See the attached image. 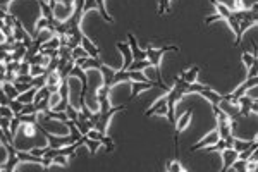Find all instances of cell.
I'll list each match as a JSON object with an SVG mask.
<instances>
[{"label": "cell", "mask_w": 258, "mask_h": 172, "mask_svg": "<svg viewBox=\"0 0 258 172\" xmlns=\"http://www.w3.org/2000/svg\"><path fill=\"white\" fill-rule=\"evenodd\" d=\"M126 110V105H117V107H107V108H98L97 110V122H95V129H98L100 133H107L109 128V122L112 119V115H116L117 112Z\"/></svg>", "instance_id": "obj_3"}, {"label": "cell", "mask_w": 258, "mask_h": 172, "mask_svg": "<svg viewBox=\"0 0 258 172\" xmlns=\"http://www.w3.org/2000/svg\"><path fill=\"white\" fill-rule=\"evenodd\" d=\"M212 3H214V7L217 9V14L215 16H210V17H207L205 19V24H212L214 21H221V19H227V17H231V14H232V9H229L226 3H222L221 0H210Z\"/></svg>", "instance_id": "obj_5"}, {"label": "cell", "mask_w": 258, "mask_h": 172, "mask_svg": "<svg viewBox=\"0 0 258 172\" xmlns=\"http://www.w3.org/2000/svg\"><path fill=\"white\" fill-rule=\"evenodd\" d=\"M191 119H193V110H186L183 115H181L179 121H177L176 131H174V143H176V150L179 148V136H181V133H183L184 129L188 128V124L191 122Z\"/></svg>", "instance_id": "obj_6"}, {"label": "cell", "mask_w": 258, "mask_h": 172, "mask_svg": "<svg viewBox=\"0 0 258 172\" xmlns=\"http://www.w3.org/2000/svg\"><path fill=\"white\" fill-rule=\"evenodd\" d=\"M255 102H257V103H258V98H255Z\"/></svg>", "instance_id": "obj_31"}, {"label": "cell", "mask_w": 258, "mask_h": 172, "mask_svg": "<svg viewBox=\"0 0 258 172\" xmlns=\"http://www.w3.org/2000/svg\"><path fill=\"white\" fill-rule=\"evenodd\" d=\"M255 141H257V136H255V139H239V138H236V136H234V141H232V148L238 150V152L241 153V152H245V150H248Z\"/></svg>", "instance_id": "obj_16"}, {"label": "cell", "mask_w": 258, "mask_h": 172, "mask_svg": "<svg viewBox=\"0 0 258 172\" xmlns=\"http://www.w3.org/2000/svg\"><path fill=\"white\" fill-rule=\"evenodd\" d=\"M167 52H179V47H174V45H165V47H160V48H153V47H148L146 48V59L150 61V64L155 68L157 71V76H159V83L162 86L163 91H169V88L162 85V74H160V62H162V57L163 54Z\"/></svg>", "instance_id": "obj_2"}, {"label": "cell", "mask_w": 258, "mask_h": 172, "mask_svg": "<svg viewBox=\"0 0 258 172\" xmlns=\"http://www.w3.org/2000/svg\"><path fill=\"white\" fill-rule=\"evenodd\" d=\"M229 171H238V172H245L248 171V160H243V159H238L234 164L231 166Z\"/></svg>", "instance_id": "obj_23"}, {"label": "cell", "mask_w": 258, "mask_h": 172, "mask_svg": "<svg viewBox=\"0 0 258 172\" xmlns=\"http://www.w3.org/2000/svg\"><path fill=\"white\" fill-rule=\"evenodd\" d=\"M198 74H200V68H198V66H194V68H191V69H186V71H183V74H181V78H183L184 81H188V83H196Z\"/></svg>", "instance_id": "obj_17"}, {"label": "cell", "mask_w": 258, "mask_h": 172, "mask_svg": "<svg viewBox=\"0 0 258 172\" xmlns=\"http://www.w3.org/2000/svg\"><path fill=\"white\" fill-rule=\"evenodd\" d=\"M258 76V57L255 59V62H253V66L248 69V74H246V78H257Z\"/></svg>", "instance_id": "obj_25"}, {"label": "cell", "mask_w": 258, "mask_h": 172, "mask_svg": "<svg viewBox=\"0 0 258 172\" xmlns=\"http://www.w3.org/2000/svg\"><path fill=\"white\" fill-rule=\"evenodd\" d=\"M95 7H97L95 0H85V12H88V10L95 9Z\"/></svg>", "instance_id": "obj_27"}, {"label": "cell", "mask_w": 258, "mask_h": 172, "mask_svg": "<svg viewBox=\"0 0 258 172\" xmlns=\"http://www.w3.org/2000/svg\"><path fill=\"white\" fill-rule=\"evenodd\" d=\"M128 40H129V47H131V52H132V57H134V61H146V50L139 48L138 41H136V38L132 36L131 33H128Z\"/></svg>", "instance_id": "obj_12"}, {"label": "cell", "mask_w": 258, "mask_h": 172, "mask_svg": "<svg viewBox=\"0 0 258 172\" xmlns=\"http://www.w3.org/2000/svg\"><path fill=\"white\" fill-rule=\"evenodd\" d=\"M253 103H255V98L246 97V95H243V97L238 98V105H239V108H241V115H243V117H248V114L252 112Z\"/></svg>", "instance_id": "obj_13"}, {"label": "cell", "mask_w": 258, "mask_h": 172, "mask_svg": "<svg viewBox=\"0 0 258 172\" xmlns=\"http://www.w3.org/2000/svg\"><path fill=\"white\" fill-rule=\"evenodd\" d=\"M221 153H222V164H224V166H222V172H227L229 169H231L232 164L239 159V152L232 148V146H229V148L222 150Z\"/></svg>", "instance_id": "obj_7"}, {"label": "cell", "mask_w": 258, "mask_h": 172, "mask_svg": "<svg viewBox=\"0 0 258 172\" xmlns=\"http://www.w3.org/2000/svg\"><path fill=\"white\" fill-rule=\"evenodd\" d=\"M252 9H253V10H258V2L253 3V5H252Z\"/></svg>", "instance_id": "obj_30"}, {"label": "cell", "mask_w": 258, "mask_h": 172, "mask_svg": "<svg viewBox=\"0 0 258 172\" xmlns=\"http://www.w3.org/2000/svg\"><path fill=\"white\" fill-rule=\"evenodd\" d=\"M81 47L86 50V54L90 55V57H100V50L98 47H97L95 43H93L92 40H90L86 34H83V40H81Z\"/></svg>", "instance_id": "obj_14"}, {"label": "cell", "mask_w": 258, "mask_h": 172, "mask_svg": "<svg viewBox=\"0 0 258 172\" xmlns=\"http://www.w3.org/2000/svg\"><path fill=\"white\" fill-rule=\"evenodd\" d=\"M162 88L160 83H152V81H131V97L129 98H138L139 93L145 90H152V88Z\"/></svg>", "instance_id": "obj_10"}, {"label": "cell", "mask_w": 258, "mask_h": 172, "mask_svg": "<svg viewBox=\"0 0 258 172\" xmlns=\"http://www.w3.org/2000/svg\"><path fill=\"white\" fill-rule=\"evenodd\" d=\"M48 2H52V3H62V5H65V7H71V9H74V2L76 0H48Z\"/></svg>", "instance_id": "obj_26"}, {"label": "cell", "mask_w": 258, "mask_h": 172, "mask_svg": "<svg viewBox=\"0 0 258 172\" xmlns=\"http://www.w3.org/2000/svg\"><path fill=\"white\" fill-rule=\"evenodd\" d=\"M188 81H184L181 76L174 78V86L167 91V117H169L170 124H176V103L184 97L186 93Z\"/></svg>", "instance_id": "obj_1"}, {"label": "cell", "mask_w": 258, "mask_h": 172, "mask_svg": "<svg viewBox=\"0 0 258 172\" xmlns=\"http://www.w3.org/2000/svg\"><path fill=\"white\" fill-rule=\"evenodd\" d=\"M219 139H221V135H219V131L215 129V131L208 133V135L205 136L203 139H200L196 145L191 146L190 152H198V150H203V148H207V146H210V145H214V143H217Z\"/></svg>", "instance_id": "obj_8"}, {"label": "cell", "mask_w": 258, "mask_h": 172, "mask_svg": "<svg viewBox=\"0 0 258 172\" xmlns=\"http://www.w3.org/2000/svg\"><path fill=\"white\" fill-rule=\"evenodd\" d=\"M150 61L146 59V61H132V64L129 66V71H141V69H145V68H150Z\"/></svg>", "instance_id": "obj_21"}, {"label": "cell", "mask_w": 258, "mask_h": 172, "mask_svg": "<svg viewBox=\"0 0 258 172\" xmlns=\"http://www.w3.org/2000/svg\"><path fill=\"white\" fill-rule=\"evenodd\" d=\"M95 2H97V7H98V10H100L102 19L107 21V23H114L112 16H109V12H107V9H105V0H95Z\"/></svg>", "instance_id": "obj_19"}, {"label": "cell", "mask_w": 258, "mask_h": 172, "mask_svg": "<svg viewBox=\"0 0 258 172\" xmlns=\"http://www.w3.org/2000/svg\"><path fill=\"white\" fill-rule=\"evenodd\" d=\"M12 0H0V10H3V12H9V5Z\"/></svg>", "instance_id": "obj_28"}, {"label": "cell", "mask_w": 258, "mask_h": 172, "mask_svg": "<svg viewBox=\"0 0 258 172\" xmlns=\"http://www.w3.org/2000/svg\"><path fill=\"white\" fill-rule=\"evenodd\" d=\"M65 114H67V117H69V119H72V121H76V119H78V115H79V112L76 110V108L72 107L71 103H69L67 107H65Z\"/></svg>", "instance_id": "obj_24"}, {"label": "cell", "mask_w": 258, "mask_h": 172, "mask_svg": "<svg viewBox=\"0 0 258 172\" xmlns=\"http://www.w3.org/2000/svg\"><path fill=\"white\" fill-rule=\"evenodd\" d=\"M0 88L5 91L9 98H17V97H19V91H17V88L14 86V83H2V86H0Z\"/></svg>", "instance_id": "obj_20"}, {"label": "cell", "mask_w": 258, "mask_h": 172, "mask_svg": "<svg viewBox=\"0 0 258 172\" xmlns=\"http://www.w3.org/2000/svg\"><path fill=\"white\" fill-rule=\"evenodd\" d=\"M52 93H54V91H52L47 85L38 88L36 95H34V100H33V103L36 105L38 112H45V110H48V108H50V105H52Z\"/></svg>", "instance_id": "obj_4"}, {"label": "cell", "mask_w": 258, "mask_h": 172, "mask_svg": "<svg viewBox=\"0 0 258 172\" xmlns=\"http://www.w3.org/2000/svg\"><path fill=\"white\" fill-rule=\"evenodd\" d=\"M36 91H38V88H36V86L30 88V90H28V91H23V93H19V97H17V100L23 102V103H31V102L34 100V95H36Z\"/></svg>", "instance_id": "obj_18"}, {"label": "cell", "mask_w": 258, "mask_h": 172, "mask_svg": "<svg viewBox=\"0 0 258 172\" xmlns=\"http://www.w3.org/2000/svg\"><path fill=\"white\" fill-rule=\"evenodd\" d=\"M236 10H243V0H234Z\"/></svg>", "instance_id": "obj_29"}, {"label": "cell", "mask_w": 258, "mask_h": 172, "mask_svg": "<svg viewBox=\"0 0 258 172\" xmlns=\"http://www.w3.org/2000/svg\"><path fill=\"white\" fill-rule=\"evenodd\" d=\"M165 171H169V172H186V169H184V167L181 166L177 160H169V162L165 164Z\"/></svg>", "instance_id": "obj_22"}, {"label": "cell", "mask_w": 258, "mask_h": 172, "mask_svg": "<svg viewBox=\"0 0 258 172\" xmlns=\"http://www.w3.org/2000/svg\"><path fill=\"white\" fill-rule=\"evenodd\" d=\"M152 115H167V97H160L159 100L145 112V117H152Z\"/></svg>", "instance_id": "obj_9"}, {"label": "cell", "mask_w": 258, "mask_h": 172, "mask_svg": "<svg viewBox=\"0 0 258 172\" xmlns=\"http://www.w3.org/2000/svg\"><path fill=\"white\" fill-rule=\"evenodd\" d=\"M116 47H117V50L123 54V59H124V64H123V68H121V69H124V71H126L129 66L132 64V61H134V57H132V52H131V47H129V43H121V41H117Z\"/></svg>", "instance_id": "obj_11"}, {"label": "cell", "mask_w": 258, "mask_h": 172, "mask_svg": "<svg viewBox=\"0 0 258 172\" xmlns=\"http://www.w3.org/2000/svg\"><path fill=\"white\" fill-rule=\"evenodd\" d=\"M200 95H201V97H203V98H207V100L210 102V105H219L222 100H224V97H222V95H219L217 91H214L210 86L205 88V90L201 91Z\"/></svg>", "instance_id": "obj_15"}]
</instances>
